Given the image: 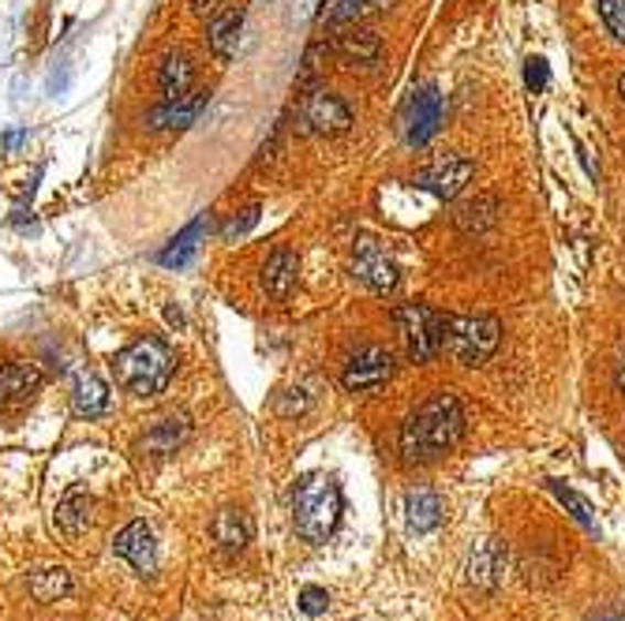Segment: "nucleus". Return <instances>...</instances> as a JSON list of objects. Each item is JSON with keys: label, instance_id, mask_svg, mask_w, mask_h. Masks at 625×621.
Wrapping results in <instances>:
<instances>
[{"label": "nucleus", "instance_id": "1", "mask_svg": "<svg viewBox=\"0 0 625 621\" xmlns=\"http://www.w3.org/2000/svg\"><path fill=\"white\" fill-rule=\"evenodd\" d=\"M465 435V408L453 393H434L405 420L401 427V454L409 465H423L442 454H450Z\"/></svg>", "mask_w": 625, "mask_h": 621}, {"label": "nucleus", "instance_id": "2", "mask_svg": "<svg viewBox=\"0 0 625 621\" xmlns=\"http://www.w3.org/2000/svg\"><path fill=\"white\" fill-rule=\"evenodd\" d=\"M173 371H176L173 348H169L165 337H154V334L136 337V341L112 356L117 385H125L136 397H158V393H165V385L173 382Z\"/></svg>", "mask_w": 625, "mask_h": 621}, {"label": "nucleus", "instance_id": "3", "mask_svg": "<svg viewBox=\"0 0 625 621\" xmlns=\"http://www.w3.org/2000/svg\"><path fill=\"white\" fill-rule=\"evenodd\" d=\"M341 487L334 476H322V472H311L297 483L292 491V521H297V532L304 535L308 543H326L330 535L337 532L341 524Z\"/></svg>", "mask_w": 625, "mask_h": 621}, {"label": "nucleus", "instance_id": "4", "mask_svg": "<svg viewBox=\"0 0 625 621\" xmlns=\"http://www.w3.org/2000/svg\"><path fill=\"white\" fill-rule=\"evenodd\" d=\"M502 326L495 315H450L446 318V352L461 367H483L498 352Z\"/></svg>", "mask_w": 625, "mask_h": 621}, {"label": "nucleus", "instance_id": "5", "mask_svg": "<svg viewBox=\"0 0 625 621\" xmlns=\"http://www.w3.org/2000/svg\"><path fill=\"white\" fill-rule=\"evenodd\" d=\"M394 318L405 341V356L412 363H431L446 348V315L431 304H401Z\"/></svg>", "mask_w": 625, "mask_h": 621}, {"label": "nucleus", "instance_id": "6", "mask_svg": "<svg viewBox=\"0 0 625 621\" xmlns=\"http://www.w3.org/2000/svg\"><path fill=\"white\" fill-rule=\"evenodd\" d=\"M394 352L382 345H359L356 352H348L345 367H341V385L348 393H367L378 390L394 379Z\"/></svg>", "mask_w": 625, "mask_h": 621}, {"label": "nucleus", "instance_id": "7", "mask_svg": "<svg viewBox=\"0 0 625 621\" xmlns=\"http://www.w3.org/2000/svg\"><path fill=\"white\" fill-rule=\"evenodd\" d=\"M476 176V162L465 154H439L431 157L423 168H416V187L431 192L434 199H457L465 192V184Z\"/></svg>", "mask_w": 625, "mask_h": 621}, {"label": "nucleus", "instance_id": "8", "mask_svg": "<svg viewBox=\"0 0 625 621\" xmlns=\"http://www.w3.org/2000/svg\"><path fill=\"white\" fill-rule=\"evenodd\" d=\"M300 120L315 135H341V131L353 128V109L334 90H311L304 106H300Z\"/></svg>", "mask_w": 625, "mask_h": 621}, {"label": "nucleus", "instance_id": "9", "mask_svg": "<svg viewBox=\"0 0 625 621\" xmlns=\"http://www.w3.org/2000/svg\"><path fill=\"white\" fill-rule=\"evenodd\" d=\"M353 274L364 281L371 293H394L397 285V266L386 255V248L371 237H359L353 248Z\"/></svg>", "mask_w": 625, "mask_h": 621}, {"label": "nucleus", "instance_id": "10", "mask_svg": "<svg viewBox=\"0 0 625 621\" xmlns=\"http://www.w3.org/2000/svg\"><path fill=\"white\" fill-rule=\"evenodd\" d=\"M112 551L136 573H143V577H150V573L158 569V543H154V532L147 529V521H131L128 529H120L117 540H112Z\"/></svg>", "mask_w": 625, "mask_h": 621}, {"label": "nucleus", "instance_id": "11", "mask_svg": "<svg viewBox=\"0 0 625 621\" xmlns=\"http://www.w3.org/2000/svg\"><path fill=\"white\" fill-rule=\"evenodd\" d=\"M439 124H442V94L434 87H423L409 101V112H405V139H409V146H423L431 143Z\"/></svg>", "mask_w": 625, "mask_h": 621}, {"label": "nucleus", "instance_id": "12", "mask_svg": "<svg viewBox=\"0 0 625 621\" xmlns=\"http://www.w3.org/2000/svg\"><path fill=\"white\" fill-rule=\"evenodd\" d=\"M300 281V255L292 248H273L262 262V288L270 299H289Z\"/></svg>", "mask_w": 625, "mask_h": 621}, {"label": "nucleus", "instance_id": "13", "mask_svg": "<svg viewBox=\"0 0 625 621\" xmlns=\"http://www.w3.org/2000/svg\"><path fill=\"white\" fill-rule=\"evenodd\" d=\"M42 390V371L34 363H4L0 367V412L19 408Z\"/></svg>", "mask_w": 625, "mask_h": 621}, {"label": "nucleus", "instance_id": "14", "mask_svg": "<svg viewBox=\"0 0 625 621\" xmlns=\"http://www.w3.org/2000/svg\"><path fill=\"white\" fill-rule=\"evenodd\" d=\"M240 31H244V8L225 4L222 12L211 15L206 23V45L217 61H233L236 50H240Z\"/></svg>", "mask_w": 625, "mask_h": 621}, {"label": "nucleus", "instance_id": "15", "mask_svg": "<svg viewBox=\"0 0 625 621\" xmlns=\"http://www.w3.org/2000/svg\"><path fill=\"white\" fill-rule=\"evenodd\" d=\"M195 87V61L187 53H169L165 61L158 64V90L165 101H180L187 98Z\"/></svg>", "mask_w": 625, "mask_h": 621}, {"label": "nucleus", "instance_id": "16", "mask_svg": "<svg viewBox=\"0 0 625 621\" xmlns=\"http://www.w3.org/2000/svg\"><path fill=\"white\" fill-rule=\"evenodd\" d=\"M206 101H211V90L187 94V98H180V101H165V106H161V109L147 112V128H150V131H165V128H192L198 112L206 109Z\"/></svg>", "mask_w": 625, "mask_h": 621}, {"label": "nucleus", "instance_id": "17", "mask_svg": "<svg viewBox=\"0 0 625 621\" xmlns=\"http://www.w3.org/2000/svg\"><path fill=\"white\" fill-rule=\"evenodd\" d=\"M334 53L345 64H375L382 56V42H378L375 31L367 26H353V31H341L334 37Z\"/></svg>", "mask_w": 625, "mask_h": 621}, {"label": "nucleus", "instance_id": "18", "mask_svg": "<svg viewBox=\"0 0 625 621\" xmlns=\"http://www.w3.org/2000/svg\"><path fill=\"white\" fill-rule=\"evenodd\" d=\"M211 532H214V543L225 554H240L251 543V516L244 510H222L214 516Z\"/></svg>", "mask_w": 625, "mask_h": 621}, {"label": "nucleus", "instance_id": "19", "mask_svg": "<svg viewBox=\"0 0 625 621\" xmlns=\"http://www.w3.org/2000/svg\"><path fill=\"white\" fill-rule=\"evenodd\" d=\"M187 438H192V423H187V416H165L143 435V449L154 457H165V454H176Z\"/></svg>", "mask_w": 625, "mask_h": 621}, {"label": "nucleus", "instance_id": "20", "mask_svg": "<svg viewBox=\"0 0 625 621\" xmlns=\"http://www.w3.org/2000/svg\"><path fill=\"white\" fill-rule=\"evenodd\" d=\"M405 521H409L412 532H431L442 521V498L431 487H412L405 494Z\"/></svg>", "mask_w": 625, "mask_h": 621}, {"label": "nucleus", "instance_id": "21", "mask_svg": "<svg viewBox=\"0 0 625 621\" xmlns=\"http://www.w3.org/2000/svg\"><path fill=\"white\" fill-rule=\"evenodd\" d=\"M72 408H75V416H83V420L106 416L109 385L101 379H94V374H79V379H75V390H72Z\"/></svg>", "mask_w": 625, "mask_h": 621}, {"label": "nucleus", "instance_id": "22", "mask_svg": "<svg viewBox=\"0 0 625 621\" xmlns=\"http://www.w3.org/2000/svg\"><path fill=\"white\" fill-rule=\"evenodd\" d=\"M87 524H90V494L83 487H72L61 498V505H56V529L75 540V535L87 532Z\"/></svg>", "mask_w": 625, "mask_h": 621}, {"label": "nucleus", "instance_id": "23", "mask_svg": "<svg viewBox=\"0 0 625 621\" xmlns=\"http://www.w3.org/2000/svg\"><path fill=\"white\" fill-rule=\"evenodd\" d=\"M498 569H502V547H498V540H487L483 547L472 551V558H468V585L479 591H491L498 580Z\"/></svg>", "mask_w": 625, "mask_h": 621}, {"label": "nucleus", "instance_id": "24", "mask_svg": "<svg viewBox=\"0 0 625 621\" xmlns=\"http://www.w3.org/2000/svg\"><path fill=\"white\" fill-rule=\"evenodd\" d=\"M203 229H206V218H195L192 225H187L184 232H180V237H173L169 240V248L161 251L158 255V262L161 266H169V270H180V266H187V262H192V255H195V248H198V237H203Z\"/></svg>", "mask_w": 625, "mask_h": 621}, {"label": "nucleus", "instance_id": "25", "mask_svg": "<svg viewBox=\"0 0 625 621\" xmlns=\"http://www.w3.org/2000/svg\"><path fill=\"white\" fill-rule=\"evenodd\" d=\"M26 588H31V596L37 599V603H56V599L72 591V577H68V569H61V566L37 569V573H31Z\"/></svg>", "mask_w": 625, "mask_h": 621}, {"label": "nucleus", "instance_id": "26", "mask_svg": "<svg viewBox=\"0 0 625 621\" xmlns=\"http://www.w3.org/2000/svg\"><path fill=\"white\" fill-rule=\"evenodd\" d=\"M386 0H322V19L326 23H353V19L375 12Z\"/></svg>", "mask_w": 625, "mask_h": 621}, {"label": "nucleus", "instance_id": "27", "mask_svg": "<svg viewBox=\"0 0 625 621\" xmlns=\"http://www.w3.org/2000/svg\"><path fill=\"white\" fill-rule=\"evenodd\" d=\"M551 491H554V498H558V502H562L565 510L573 513V521H576V524H584V529H589V532H595V516H592V505L584 502L581 494H576V491H570V487H562V483H551Z\"/></svg>", "mask_w": 625, "mask_h": 621}, {"label": "nucleus", "instance_id": "28", "mask_svg": "<svg viewBox=\"0 0 625 621\" xmlns=\"http://www.w3.org/2000/svg\"><path fill=\"white\" fill-rule=\"evenodd\" d=\"M600 4V15L603 23H607V31L618 37V42H625V0H595Z\"/></svg>", "mask_w": 625, "mask_h": 621}, {"label": "nucleus", "instance_id": "29", "mask_svg": "<svg viewBox=\"0 0 625 621\" xmlns=\"http://www.w3.org/2000/svg\"><path fill=\"white\" fill-rule=\"evenodd\" d=\"M308 393L304 390H285V393H278V397H273V412H278V416H300V412H308Z\"/></svg>", "mask_w": 625, "mask_h": 621}, {"label": "nucleus", "instance_id": "30", "mask_svg": "<svg viewBox=\"0 0 625 621\" xmlns=\"http://www.w3.org/2000/svg\"><path fill=\"white\" fill-rule=\"evenodd\" d=\"M259 214H262L259 206H248V210H240V214H236V218L222 229V237H225V240H236V237H244V232H251L255 221H259Z\"/></svg>", "mask_w": 625, "mask_h": 621}, {"label": "nucleus", "instance_id": "31", "mask_svg": "<svg viewBox=\"0 0 625 621\" xmlns=\"http://www.w3.org/2000/svg\"><path fill=\"white\" fill-rule=\"evenodd\" d=\"M330 607V596H326V588H319V585H308L304 591H300V610H304V614H322V610Z\"/></svg>", "mask_w": 625, "mask_h": 621}, {"label": "nucleus", "instance_id": "32", "mask_svg": "<svg viewBox=\"0 0 625 621\" xmlns=\"http://www.w3.org/2000/svg\"><path fill=\"white\" fill-rule=\"evenodd\" d=\"M525 83H528V90H536V94L551 83V68H547L543 56H532V61L525 64Z\"/></svg>", "mask_w": 625, "mask_h": 621}, {"label": "nucleus", "instance_id": "33", "mask_svg": "<svg viewBox=\"0 0 625 621\" xmlns=\"http://www.w3.org/2000/svg\"><path fill=\"white\" fill-rule=\"evenodd\" d=\"M315 12H322V0H292L289 19H292V23H308Z\"/></svg>", "mask_w": 625, "mask_h": 621}, {"label": "nucleus", "instance_id": "34", "mask_svg": "<svg viewBox=\"0 0 625 621\" xmlns=\"http://www.w3.org/2000/svg\"><path fill=\"white\" fill-rule=\"evenodd\" d=\"M225 4H229V0H192V15L195 19H211V15L222 12Z\"/></svg>", "mask_w": 625, "mask_h": 621}, {"label": "nucleus", "instance_id": "35", "mask_svg": "<svg viewBox=\"0 0 625 621\" xmlns=\"http://www.w3.org/2000/svg\"><path fill=\"white\" fill-rule=\"evenodd\" d=\"M614 382H618V390H625V345H622L618 360H614Z\"/></svg>", "mask_w": 625, "mask_h": 621}, {"label": "nucleus", "instance_id": "36", "mask_svg": "<svg viewBox=\"0 0 625 621\" xmlns=\"http://www.w3.org/2000/svg\"><path fill=\"white\" fill-rule=\"evenodd\" d=\"M589 621H625V614H622V610L607 607V610H600V614H592Z\"/></svg>", "mask_w": 625, "mask_h": 621}, {"label": "nucleus", "instance_id": "37", "mask_svg": "<svg viewBox=\"0 0 625 621\" xmlns=\"http://www.w3.org/2000/svg\"><path fill=\"white\" fill-rule=\"evenodd\" d=\"M618 94H622V101H625V75H622V79H618Z\"/></svg>", "mask_w": 625, "mask_h": 621}]
</instances>
